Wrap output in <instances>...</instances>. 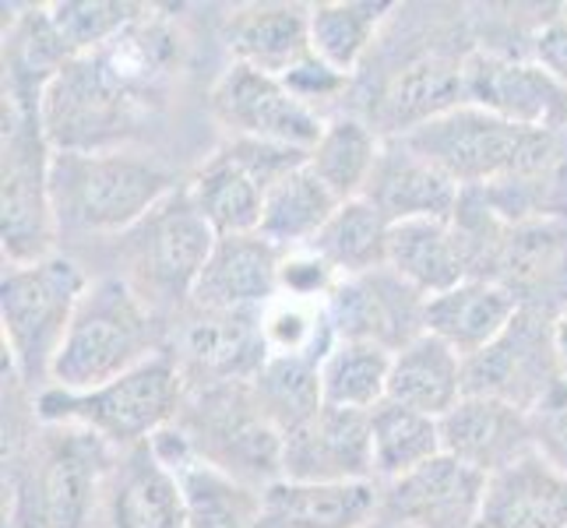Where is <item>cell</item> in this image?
Masks as SVG:
<instances>
[{"instance_id":"34","label":"cell","mask_w":567,"mask_h":528,"mask_svg":"<svg viewBox=\"0 0 567 528\" xmlns=\"http://www.w3.org/2000/svg\"><path fill=\"white\" fill-rule=\"evenodd\" d=\"M381 148L384 145L378 142V134L363 121L339 116V121H328L318 145L307 155V166L346 205L353 198H363L370 176H374V166L381 159Z\"/></svg>"},{"instance_id":"28","label":"cell","mask_w":567,"mask_h":528,"mask_svg":"<svg viewBox=\"0 0 567 528\" xmlns=\"http://www.w3.org/2000/svg\"><path fill=\"white\" fill-rule=\"evenodd\" d=\"M194 208L215 229V237H247L261 229L265 211V187L233 159L226 148H219L198 169V176L187 187Z\"/></svg>"},{"instance_id":"19","label":"cell","mask_w":567,"mask_h":528,"mask_svg":"<svg viewBox=\"0 0 567 528\" xmlns=\"http://www.w3.org/2000/svg\"><path fill=\"white\" fill-rule=\"evenodd\" d=\"M363 198L374 201L384 219L395 226L409 219H452L462 201V187L399 138H388Z\"/></svg>"},{"instance_id":"7","label":"cell","mask_w":567,"mask_h":528,"mask_svg":"<svg viewBox=\"0 0 567 528\" xmlns=\"http://www.w3.org/2000/svg\"><path fill=\"white\" fill-rule=\"evenodd\" d=\"M194 455L261 490L282 479V434L265 416L250 381L208 384L181 426Z\"/></svg>"},{"instance_id":"1","label":"cell","mask_w":567,"mask_h":528,"mask_svg":"<svg viewBox=\"0 0 567 528\" xmlns=\"http://www.w3.org/2000/svg\"><path fill=\"white\" fill-rule=\"evenodd\" d=\"M181 64V39L166 22L138 18L103 50L74 56L43 89L39 116L53 152H110L138 131L159 89Z\"/></svg>"},{"instance_id":"27","label":"cell","mask_w":567,"mask_h":528,"mask_svg":"<svg viewBox=\"0 0 567 528\" xmlns=\"http://www.w3.org/2000/svg\"><path fill=\"white\" fill-rule=\"evenodd\" d=\"M113 528H187V504L177 473L152 452V444H138L116 473L110 500Z\"/></svg>"},{"instance_id":"2","label":"cell","mask_w":567,"mask_h":528,"mask_svg":"<svg viewBox=\"0 0 567 528\" xmlns=\"http://www.w3.org/2000/svg\"><path fill=\"white\" fill-rule=\"evenodd\" d=\"M50 194L56 222L82 232H124L142 226L177 194L173 173L124 152H53Z\"/></svg>"},{"instance_id":"10","label":"cell","mask_w":567,"mask_h":528,"mask_svg":"<svg viewBox=\"0 0 567 528\" xmlns=\"http://www.w3.org/2000/svg\"><path fill=\"white\" fill-rule=\"evenodd\" d=\"M208 106L215 121L233 131V138L276 142L303 152L315 148L328 127L318 110H310L282 85V77L244 68L237 61L212 85Z\"/></svg>"},{"instance_id":"32","label":"cell","mask_w":567,"mask_h":528,"mask_svg":"<svg viewBox=\"0 0 567 528\" xmlns=\"http://www.w3.org/2000/svg\"><path fill=\"white\" fill-rule=\"evenodd\" d=\"M173 473L184 486L187 528H258L261 490L226 476L198 455L181 462Z\"/></svg>"},{"instance_id":"33","label":"cell","mask_w":567,"mask_h":528,"mask_svg":"<svg viewBox=\"0 0 567 528\" xmlns=\"http://www.w3.org/2000/svg\"><path fill=\"white\" fill-rule=\"evenodd\" d=\"M395 352L370 342L336 339L321 356V398L336 408H357V413H374L388 398V377Z\"/></svg>"},{"instance_id":"22","label":"cell","mask_w":567,"mask_h":528,"mask_svg":"<svg viewBox=\"0 0 567 528\" xmlns=\"http://www.w3.org/2000/svg\"><path fill=\"white\" fill-rule=\"evenodd\" d=\"M388 268L423 300L473 279L468 250L452 219H409L388 232Z\"/></svg>"},{"instance_id":"25","label":"cell","mask_w":567,"mask_h":528,"mask_svg":"<svg viewBox=\"0 0 567 528\" xmlns=\"http://www.w3.org/2000/svg\"><path fill=\"white\" fill-rule=\"evenodd\" d=\"M465 398V360L437 335L423 331L395 352L388 377V398L413 413L444 420Z\"/></svg>"},{"instance_id":"17","label":"cell","mask_w":567,"mask_h":528,"mask_svg":"<svg viewBox=\"0 0 567 528\" xmlns=\"http://www.w3.org/2000/svg\"><path fill=\"white\" fill-rule=\"evenodd\" d=\"M286 253L271 247L261 232L223 237L194 286L190 300L198 310H229V314H265L279 297V271Z\"/></svg>"},{"instance_id":"36","label":"cell","mask_w":567,"mask_h":528,"mask_svg":"<svg viewBox=\"0 0 567 528\" xmlns=\"http://www.w3.org/2000/svg\"><path fill=\"white\" fill-rule=\"evenodd\" d=\"M391 4L374 0H331V4L310 8V50L331 71L353 74L363 53L374 43L378 25L388 18Z\"/></svg>"},{"instance_id":"42","label":"cell","mask_w":567,"mask_h":528,"mask_svg":"<svg viewBox=\"0 0 567 528\" xmlns=\"http://www.w3.org/2000/svg\"><path fill=\"white\" fill-rule=\"evenodd\" d=\"M554 345H557V363H560V377L567 381V310L554 318Z\"/></svg>"},{"instance_id":"37","label":"cell","mask_w":567,"mask_h":528,"mask_svg":"<svg viewBox=\"0 0 567 528\" xmlns=\"http://www.w3.org/2000/svg\"><path fill=\"white\" fill-rule=\"evenodd\" d=\"M318 366L321 356H268L258 377L250 381L265 416L279 426L282 437L324 405Z\"/></svg>"},{"instance_id":"12","label":"cell","mask_w":567,"mask_h":528,"mask_svg":"<svg viewBox=\"0 0 567 528\" xmlns=\"http://www.w3.org/2000/svg\"><path fill=\"white\" fill-rule=\"evenodd\" d=\"M465 103L529 131H567V89L536 61L473 53L462 61Z\"/></svg>"},{"instance_id":"14","label":"cell","mask_w":567,"mask_h":528,"mask_svg":"<svg viewBox=\"0 0 567 528\" xmlns=\"http://www.w3.org/2000/svg\"><path fill=\"white\" fill-rule=\"evenodd\" d=\"M494 282L518 307L557 318L567 310V219H533L507 226Z\"/></svg>"},{"instance_id":"5","label":"cell","mask_w":567,"mask_h":528,"mask_svg":"<svg viewBox=\"0 0 567 528\" xmlns=\"http://www.w3.org/2000/svg\"><path fill=\"white\" fill-rule=\"evenodd\" d=\"M53 148L47 142L39 95L4 85V258L32 265L50 258L56 211L50 194Z\"/></svg>"},{"instance_id":"9","label":"cell","mask_w":567,"mask_h":528,"mask_svg":"<svg viewBox=\"0 0 567 528\" xmlns=\"http://www.w3.org/2000/svg\"><path fill=\"white\" fill-rule=\"evenodd\" d=\"M557 381L564 377L554 345V318L525 307L497 342L465 360V395L494 398L522 413H529Z\"/></svg>"},{"instance_id":"21","label":"cell","mask_w":567,"mask_h":528,"mask_svg":"<svg viewBox=\"0 0 567 528\" xmlns=\"http://www.w3.org/2000/svg\"><path fill=\"white\" fill-rule=\"evenodd\" d=\"M374 483H292L261 490L258 528H367L378 511Z\"/></svg>"},{"instance_id":"4","label":"cell","mask_w":567,"mask_h":528,"mask_svg":"<svg viewBox=\"0 0 567 528\" xmlns=\"http://www.w3.org/2000/svg\"><path fill=\"white\" fill-rule=\"evenodd\" d=\"M184 398V377L173 360L152 356L134 366L131 374L116 377L95 391H64L47 387L39 395V416L85 429L116 444H148L159 429L173 426Z\"/></svg>"},{"instance_id":"15","label":"cell","mask_w":567,"mask_h":528,"mask_svg":"<svg viewBox=\"0 0 567 528\" xmlns=\"http://www.w3.org/2000/svg\"><path fill=\"white\" fill-rule=\"evenodd\" d=\"M145 237L138 244V268L152 286L166 289L169 297H190L202 271L212 258L215 229L194 208L190 194H173L142 222Z\"/></svg>"},{"instance_id":"35","label":"cell","mask_w":567,"mask_h":528,"mask_svg":"<svg viewBox=\"0 0 567 528\" xmlns=\"http://www.w3.org/2000/svg\"><path fill=\"white\" fill-rule=\"evenodd\" d=\"M370 441H374V476L388 483L444 455L441 420L413 413V408L395 402H381L370 413Z\"/></svg>"},{"instance_id":"30","label":"cell","mask_w":567,"mask_h":528,"mask_svg":"<svg viewBox=\"0 0 567 528\" xmlns=\"http://www.w3.org/2000/svg\"><path fill=\"white\" fill-rule=\"evenodd\" d=\"M388 232L391 222L381 208L367 198H353L339 205L307 250H315L339 279H357L388 265Z\"/></svg>"},{"instance_id":"29","label":"cell","mask_w":567,"mask_h":528,"mask_svg":"<svg viewBox=\"0 0 567 528\" xmlns=\"http://www.w3.org/2000/svg\"><path fill=\"white\" fill-rule=\"evenodd\" d=\"M339 205L342 201L310 173V166H300L265 194L258 232L282 253L307 250L318 240V232L328 226L331 215L339 211Z\"/></svg>"},{"instance_id":"26","label":"cell","mask_w":567,"mask_h":528,"mask_svg":"<svg viewBox=\"0 0 567 528\" xmlns=\"http://www.w3.org/2000/svg\"><path fill=\"white\" fill-rule=\"evenodd\" d=\"M229 50L237 64L286 77L310 50V8L300 4H250L233 14Z\"/></svg>"},{"instance_id":"39","label":"cell","mask_w":567,"mask_h":528,"mask_svg":"<svg viewBox=\"0 0 567 528\" xmlns=\"http://www.w3.org/2000/svg\"><path fill=\"white\" fill-rule=\"evenodd\" d=\"M47 22L56 35V43L71 56H85L124 35L138 18H145V4H121V0H64L50 4Z\"/></svg>"},{"instance_id":"11","label":"cell","mask_w":567,"mask_h":528,"mask_svg":"<svg viewBox=\"0 0 567 528\" xmlns=\"http://www.w3.org/2000/svg\"><path fill=\"white\" fill-rule=\"evenodd\" d=\"M324 314L336 339L370 342L388 352L405 349L426 331V300L388 265L357 279H339L324 300Z\"/></svg>"},{"instance_id":"20","label":"cell","mask_w":567,"mask_h":528,"mask_svg":"<svg viewBox=\"0 0 567 528\" xmlns=\"http://www.w3.org/2000/svg\"><path fill=\"white\" fill-rule=\"evenodd\" d=\"M476 528H567V476L536 452L486 479Z\"/></svg>"},{"instance_id":"8","label":"cell","mask_w":567,"mask_h":528,"mask_svg":"<svg viewBox=\"0 0 567 528\" xmlns=\"http://www.w3.org/2000/svg\"><path fill=\"white\" fill-rule=\"evenodd\" d=\"M525 138H529V127L507 124L473 103H462L399 134L405 148H413L420 159L441 169L462 190H483L497 184L515 166Z\"/></svg>"},{"instance_id":"3","label":"cell","mask_w":567,"mask_h":528,"mask_svg":"<svg viewBox=\"0 0 567 528\" xmlns=\"http://www.w3.org/2000/svg\"><path fill=\"white\" fill-rule=\"evenodd\" d=\"M155 356V328L131 286L121 279L89 282L68 339L53 360V387L95 391Z\"/></svg>"},{"instance_id":"38","label":"cell","mask_w":567,"mask_h":528,"mask_svg":"<svg viewBox=\"0 0 567 528\" xmlns=\"http://www.w3.org/2000/svg\"><path fill=\"white\" fill-rule=\"evenodd\" d=\"M95 490V441H68L47 462L39 511L47 528H82Z\"/></svg>"},{"instance_id":"24","label":"cell","mask_w":567,"mask_h":528,"mask_svg":"<svg viewBox=\"0 0 567 528\" xmlns=\"http://www.w3.org/2000/svg\"><path fill=\"white\" fill-rule=\"evenodd\" d=\"M187 363L208 384L254 381L268 360L261 314H229V310H198L184 335Z\"/></svg>"},{"instance_id":"40","label":"cell","mask_w":567,"mask_h":528,"mask_svg":"<svg viewBox=\"0 0 567 528\" xmlns=\"http://www.w3.org/2000/svg\"><path fill=\"white\" fill-rule=\"evenodd\" d=\"M525 416H529L533 452L567 476V381H557Z\"/></svg>"},{"instance_id":"41","label":"cell","mask_w":567,"mask_h":528,"mask_svg":"<svg viewBox=\"0 0 567 528\" xmlns=\"http://www.w3.org/2000/svg\"><path fill=\"white\" fill-rule=\"evenodd\" d=\"M536 64H543L567 89V14L546 22L536 35Z\"/></svg>"},{"instance_id":"16","label":"cell","mask_w":567,"mask_h":528,"mask_svg":"<svg viewBox=\"0 0 567 528\" xmlns=\"http://www.w3.org/2000/svg\"><path fill=\"white\" fill-rule=\"evenodd\" d=\"M486 476L441 455L388 486V515L409 528H476Z\"/></svg>"},{"instance_id":"6","label":"cell","mask_w":567,"mask_h":528,"mask_svg":"<svg viewBox=\"0 0 567 528\" xmlns=\"http://www.w3.org/2000/svg\"><path fill=\"white\" fill-rule=\"evenodd\" d=\"M89 279L68 258L11 265L0 286V318H4V345L22 381H50L53 360L61 352L74 310L82 303Z\"/></svg>"},{"instance_id":"23","label":"cell","mask_w":567,"mask_h":528,"mask_svg":"<svg viewBox=\"0 0 567 528\" xmlns=\"http://www.w3.org/2000/svg\"><path fill=\"white\" fill-rule=\"evenodd\" d=\"M518 300L497 282L468 279L441 297L426 300L423 324L430 335H437L444 345H452L462 360L476 356L491 342L504 335V328L518 318Z\"/></svg>"},{"instance_id":"18","label":"cell","mask_w":567,"mask_h":528,"mask_svg":"<svg viewBox=\"0 0 567 528\" xmlns=\"http://www.w3.org/2000/svg\"><path fill=\"white\" fill-rule=\"evenodd\" d=\"M441 444L444 455H452L455 462L476 468V473L491 479L501 468L533 455L529 416L515 405L465 395L441 420Z\"/></svg>"},{"instance_id":"31","label":"cell","mask_w":567,"mask_h":528,"mask_svg":"<svg viewBox=\"0 0 567 528\" xmlns=\"http://www.w3.org/2000/svg\"><path fill=\"white\" fill-rule=\"evenodd\" d=\"M465 103V74L462 64L444 56H420L405 71L395 74L384 100V121L395 131V138L413 131L434 116Z\"/></svg>"},{"instance_id":"13","label":"cell","mask_w":567,"mask_h":528,"mask_svg":"<svg viewBox=\"0 0 567 528\" xmlns=\"http://www.w3.org/2000/svg\"><path fill=\"white\" fill-rule=\"evenodd\" d=\"M374 441L370 413L321 405L282 437V479L292 483H370Z\"/></svg>"}]
</instances>
